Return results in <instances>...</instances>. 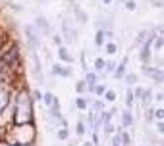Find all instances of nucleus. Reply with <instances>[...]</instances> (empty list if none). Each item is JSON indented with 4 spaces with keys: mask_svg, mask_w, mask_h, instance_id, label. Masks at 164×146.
<instances>
[{
    "mask_svg": "<svg viewBox=\"0 0 164 146\" xmlns=\"http://www.w3.org/2000/svg\"><path fill=\"white\" fill-rule=\"evenodd\" d=\"M14 125L33 123V100L29 96L27 88H19L14 98V114H12Z\"/></svg>",
    "mask_w": 164,
    "mask_h": 146,
    "instance_id": "f257e3e1",
    "label": "nucleus"
},
{
    "mask_svg": "<svg viewBox=\"0 0 164 146\" xmlns=\"http://www.w3.org/2000/svg\"><path fill=\"white\" fill-rule=\"evenodd\" d=\"M35 127L33 123H23V125H12L6 134H4V142L14 144V146H31V142L35 140Z\"/></svg>",
    "mask_w": 164,
    "mask_h": 146,
    "instance_id": "f03ea898",
    "label": "nucleus"
},
{
    "mask_svg": "<svg viewBox=\"0 0 164 146\" xmlns=\"http://www.w3.org/2000/svg\"><path fill=\"white\" fill-rule=\"evenodd\" d=\"M10 98H12V87H10V81L4 79V81H0V115L8 108Z\"/></svg>",
    "mask_w": 164,
    "mask_h": 146,
    "instance_id": "7ed1b4c3",
    "label": "nucleus"
},
{
    "mask_svg": "<svg viewBox=\"0 0 164 146\" xmlns=\"http://www.w3.org/2000/svg\"><path fill=\"white\" fill-rule=\"evenodd\" d=\"M25 37H27V44H29V48L31 50H37L39 46V37H37V31L33 25H27L25 27Z\"/></svg>",
    "mask_w": 164,
    "mask_h": 146,
    "instance_id": "20e7f679",
    "label": "nucleus"
},
{
    "mask_svg": "<svg viewBox=\"0 0 164 146\" xmlns=\"http://www.w3.org/2000/svg\"><path fill=\"white\" fill-rule=\"evenodd\" d=\"M58 56H60V60H64V62H72V60H73L66 46H58Z\"/></svg>",
    "mask_w": 164,
    "mask_h": 146,
    "instance_id": "39448f33",
    "label": "nucleus"
},
{
    "mask_svg": "<svg viewBox=\"0 0 164 146\" xmlns=\"http://www.w3.org/2000/svg\"><path fill=\"white\" fill-rule=\"evenodd\" d=\"M52 71L56 73V75H62V77H70V73H72V71H70V67H60L58 64L52 67Z\"/></svg>",
    "mask_w": 164,
    "mask_h": 146,
    "instance_id": "423d86ee",
    "label": "nucleus"
},
{
    "mask_svg": "<svg viewBox=\"0 0 164 146\" xmlns=\"http://www.w3.org/2000/svg\"><path fill=\"white\" fill-rule=\"evenodd\" d=\"M126 64H127V60H124L122 64L118 65V69H116V79H122V77H124V73H126Z\"/></svg>",
    "mask_w": 164,
    "mask_h": 146,
    "instance_id": "0eeeda50",
    "label": "nucleus"
},
{
    "mask_svg": "<svg viewBox=\"0 0 164 146\" xmlns=\"http://www.w3.org/2000/svg\"><path fill=\"white\" fill-rule=\"evenodd\" d=\"M95 81H97L95 73H89V75H87V85H89V88H87V91H91V88L95 87Z\"/></svg>",
    "mask_w": 164,
    "mask_h": 146,
    "instance_id": "6e6552de",
    "label": "nucleus"
},
{
    "mask_svg": "<svg viewBox=\"0 0 164 146\" xmlns=\"http://www.w3.org/2000/svg\"><path fill=\"white\" fill-rule=\"evenodd\" d=\"M37 23L41 25V27H39L41 31H45V33H48V23H47V19H42V17H39V19H37Z\"/></svg>",
    "mask_w": 164,
    "mask_h": 146,
    "instance_id": "1a4fd4ad",
    "label": "nucleus"
},
{
    "mask_svg": "<svg viewBox=\"0 0 164 146\" xmlns=\"http://www.w3.org/2000/svg\"><path fill=\"white\" fill-rule=\"evenodd\" d=\"M122 117H124V125H131V123H133V119H131V114H129V111H124Z\"/></svg>",
    "mask_w": 164,
    "mask_h": 146,
    "instance_id": "9d476101",
    "label": "nucleus"
},
{
    "mask_svg": "<svg viewBox=\"0 0 164 146\" xmlns=\"http://www.w3.org/2000/svg\"><path fill=\"white\" fill-rule=\"evenodd\" d=\"M104 94H106L108 102H114V100H116V92H114V91H104Z\"/></svg>",
    "mask_w": 164,
    "mask_h": 146,
    "instance_id": "9b49d317",
    "label": "nucleus"
},
{
    "mask_svg": "<svg viewBox=\"0 0 164 146\" xmlns=\"http://www.w3.org/2000/svg\"><path fill=\"white\" fill-rule=\"evenodd\" d=\"M147 71H149V75H151V77H155V79H158V81L162 79V77H160V71H158V69H147Z\"/></svg>",
    "mask_w": 164,
    "mask_h": 146,
    "instance_id": "f8f14e48",
    "label": "nucleus"
},
{
    "mask_svg": "<svg viewBox=\"0 0 164 146\" xmlns=\"http://www.w3.org/2000/svg\"><path fill=\"white\" fill-rule=\"evenodd\" d=\"M104 65H106V64H104V60H102V58H98V60L95 62V67H97L98 71H101V69H104Z\"/></svg>",
    "mask_w": 164,
    "mask_h": 146,
    "instance_id": "ddd939ff",
    "label": "nucleus"
},
{
    "mask_svg": "<svg viewBox=\"0 0 164 146\" xmlns=\"http://www.w3.org/2000/svg\"><path fill=\"white\" fill-rule=\"evenodd\" d=\"M106 52H108V54H114V52H116V44H114V42H108V44H106Z\"/></svg>",
    "mask_w": 164,
    "mask_h": 146,
    "instance_id": "4468645a",
    "label": "nucleus"
},
{
    "mask_svg": "<svg viewBox=\"0 0 164 146\" xmlns=\"http://www.w3.org/2000/svg\"><path fill=\"white\" fill-rule=\"evenodd\" d=\"M102 40H104V31H98V35H97V44L98 46L102 44Z\"/></svg>",
    "mask_w": 164,
    "mask_h": 146,
    "instance_id": "2eb2a0df",
    "label": "nucleus"
},
{
    "mask_svg": "<svg viewBox=\"0 0 164 146\" xmlns=\"http://www.w3.org/2000/svg\"><path fill=\"white\" fill-rule=\"evenodd\" d=\"M75 104H77V108H79V110H85V108H87V102H85L83 98H77V102H75Z\"/></svg>",
    "mask_w": 164,
    "mask_h": 146,
    "instance_id": "dca6fc26",
    "label": "nucleus"
},
{
    "mask_svg": "<svg viewBox=\"0 0 164 146\" xmlns=\"http://www.w3.org/2000/svg\"><path fill=\"white\" fill-rule=\"evenodd\" d=\"M58 137L64 140V139H68V131H66V127H62L60 131H58Z\"/></svg>",
    "mask_w": 164,
    "mask_h": 146,
    "instance_id": "f3484780",
    "label": "nucleus"
},
{
    "mask_svg": "<svg viewBox=\"0 0 164 146\" xmlns=\"http://www.w3.org/2000/svg\"><path fill=\"white\" fill-rule=\"evenodd\" d=\"M93 88H95V92H97V94H104V87H102V85H98V87H93Z\"/></svg>",
    "mask_w": 164,
    "mask_h": 146,
    "instance_id": "a211bd4d",
    "label": "nucleus"
},
{
    "mask_svg": "<svg viewBox=\"0 0 164 146\" xmlns=\"http://www.w3.org/2000/svg\"><path fill=\"white\" fill-rule=\"evenodd\" d=\"M77 91H79V92L87 91V88H85V83H83V81H81V83H77Z\"/></svg>",
    "mask_w": 164,
    "mask_h": 146,
    "instance_id": "6ab92c4d",
    "label": "nucleus"
},
{
    "mask_svg": "<svg viewBox=\"0 0 164 146\" xmlns=\"http://www.w3.org/2000/svg\"><path fill=\"white\" fill-rule=\"evenodd\" d=\"M126 81H127V83H135V81H137V77H135V75H127V79H126Z\"/></svg>",
    "mask_w": 164,
    "mask_h": 146,
    "instance_id": "aec40b11",
    "label": "nucleus"
},
{
    "mask_svg": "<svg viewBox=\"0 0 164 146\" xmlns=\"http://www.w3.org/2000/svg\"><path fill=\"white\" fill-rule=\"evenodd\" d=\"M77 133H79V134L85 133V125H83V123H79V125H77Z\"/></svg>",
    "mask_w": 164,
    "mask_h": 146,
    "instance_id": "412c9836",
    "label": "nucleus"
},
{
    "mask_svg": "<svg viewBox=\"0 0 164 146\" xmlns=\"http://www.w3.org/2000/svg\"><path fill=\"white\" fill-rule=\"evenodd\" d=\"M135 96H137V98L143 96V88H135Z\"/></svg>",
    "mask_w": 164,
    "mask_h": 146,
    "instance_id": "4be33fe9",
    "label": "nucleus"
},
{
    "mask_svg": "<svg viewBox=\"0 0 164 146\" xmlns=\"http://www.w3.org/2000/svg\"><path fill=\"white\" fill-rule=\"evenodd\" d=\"M157 48H162V39H160V37L157 39Z\"/></svg>",
    "mask_w": 164,
    "mask_h": 146,
    "instance_id": "5701e85b",
    "label": "nucleus"
},
{
    "mask_svg": "<svg viewBox=\"0 0 164 146\" xmlns=\"http://www.w3.org/2000/svg\"><path fill=\"white\" fill-rule=\"evenodd\" d=\"M33 98L39 100V98H41V92H39V91H35V92H33Z\"/></svg>",
    "mask_w": 164,
    "mask_h": 146,
    "instance_id": "b1692460",
    "label": "nucleus"
},
{
    "mask_svg": "<svg viewBox=\"0 0 164 146\" xmlns=\"http://www.w3.org/2000/svg\"><path fill=\"white\" fill-rule=\"evenodd\" d=\"M0 146H14V144H8V142H0Z\"/></svg>",
    "mask_w": 164,
    "mask_h": 146,
    "instance_id": "393cba45",
    "label": "nucleus"
},
{
    "mask_svg": "<svg viewBox=\"0 0 164 146\" xmlns=\"http://www.w3.org/2000/svg\"><path fill=\"white\" fill-rule=\"evenodd\" d=\"M102 2H104V4H110V2H112V0H102Z\"/></svg>",
    "mask_w": 164,
    "mask_h": 146,
    "instance_id": "a878e982",
    "label": "nucleus"
},
{
    "mask_svg": "<svg viewBox=\"0 0 164 146\" xmlns=\"http://www.w3.org/2000/svg\"><path fill=\"white\" fill-rule=\"evenodd\" d=\"M83 146H93V144H91V142H85V144H83Z\"/></svg>",
    "mask_w": 164,
    "mask_h": 146,
    "instance_id": "bb28decb",
    "label": "nucleus"
}]
</instances>
